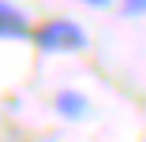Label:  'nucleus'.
Masks as SVG:
<instances>
[{
  "label": "nucleus",
  "instance_id": "obj_1",
  "mask_svg": "<svg viewBox=\"0 0 146 142\" xmlns=\"http://www.w3.org/2000/svg\"><path fill=\"white\" fill-rule=\"evenodd\" d=\"M34 45L41 52H79L86 49V30L71 19H49L34 30Z\"/></svg>",
  "mask_w": 146,
  "mask_h": 142
},
{
  "label": "nucleus",
  "instance_id": "obj_3",
  "mask_svg": "<svg viewBox=\"0 0 146 142\" xmlns=\"http://www.w3.org/2000/svg\"><path fill=\"white\" fill-rule=\"evenodd\" d=\"M52 105H56V112H60L64 120H82L86 112H90V101H86V94H79V90H60Z\"/></svg>",
  "mask_w": 146,
  "mask_h": 142
},
{
  "label": "nucleus",
  "instance_id": "obj_4",
  "mask_svg": "<svg viewBox=\"0 0 146 142\" xmlns=\"http://www.w3.org/2000/svg\"><path fill=\"white\" fill-rule=\"evenodd\" d=\"M124 15H146V0H127V4H124Z\"/></svg>",
  "mask_w": 146,
  "mask_h": 142
},
{
  "label": "nucleus",
  "instance_id": "obj_2",
  "mask_svg": "<svg viewBox=\"0 0 146 142\" xmlns=\"http://www.w3.org/2000/svg\"><path fill=\"white\" fill-rule=\"evenodd\" d=\"M23 38H34V26L26 19V11L0 0V41H23Z\"/></svg>",
  "mask_w": 146,
  "mask_h": 142
}]
</instances>
